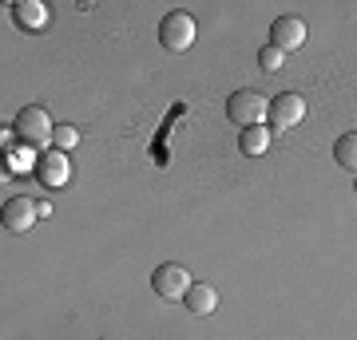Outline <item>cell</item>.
<instances>
[{"label": "cell", "mask_w": 357, "mask_h": 340, "mask_svg": "<svg viewBox=\"0 0 357 340\" xmlns=\"http://www.w3.org/2000/svg\"><path fill=\"white\" fill-rule=\"evenodd\" d=\"M16 139L24 143V147H32V151H52V135H56V123H52V115L40 107V103H32V107H24V111L16 115Z\"/></svg>", "instance_id": "cell-1"}, {"label": "cell", "mask_w": 357, "mask_h": 340, "mask_svg": "<svg viewBox=\"0 0 357 340\" xmlns=\"http://www.w3.org/2000/svg\"><path fill=\"white\" fill-rule=\"evenodd\" d=\"M195 36H199V24H195L191 13H167L163 20H159V44H163L167 51H191Z\"/></svg>", "instance_id": "cell-2"}, {"label": "cell", "mask_w": 357, "mask_h": 340, "mask_svg": "<svg viewBox=\"0 0 357 340\" xmlns=\"http://www.w3.org/2000/svg\"><path fill=\"white\" fill-rule=\"evenodd\" d=\"M227 115H230L238 127H243V131H246V127H262V123L270 119V99H262L258 91L243 88V91H234V95H230Z\"/></svg>", "instance_id": "cell-3"}, {"label": "cell", "mask_w": 357, "mask_h": 340, "mask_svg": "<svg viewBox=\"0 0 357 340\" xmlns=\"http://www.w3.org/2000/svg\"><path fill=\"white\" fill-rule=\"evenodd\" d=\"M191 285H195V277L187 273V265H178V261H163L151 273V289H155V297H163V301H183Z\"/></svg>", "instance_id": "cell-4"}, {"label": "cell", "mask_w": 357, "mask_h": 340, "mask_svg": "<svg viewBox=\"0 0 357 340\" xmlns=\"http://www.w3.org/2000/svg\"><path fill=\"white\" fill-rule=\"evenodd\" d=\"M302 119H306V99H302L298 91H282V95L270 99V119H266L270 131H290V127H298Z\"/></svg>", "instance_id": "cell-5"}, {"label": "cell", "mask_w": 357, "mask_h": 340, "mask_svg": "<svg viewBox=\"0 0 357 340\" xmlns=\"http://www.w3.org/2000/svg\"><path fill=\"white\" fill-rule=\"evenodd\" d=\"M36 182L48 190H64L68 182H72V159H68L64 151H44L36 159Z\"/></svg>", "instance_id": "cell-6"}, {"label": "cell", "mask_w": 357, "mask_h": 340, "mask_svg": "<svg viewBox=\"0 0 357 340\" xmlns=\"http://www.w3.org/2000/svg\"><path fill=\"white\" fill-rule=\"evenodd\" d=\"M40 218H44V206H36L28 194H16V198L4 202V229L8 234H28Z\"/></svg>", "instance_id": "cell-7"}, {"label": "cell", "mask_w": 357, "mask_h": 340, "mask_svg": "<svg viewBox=\"0 0 357 340\" xmlns=\"http://www.w3.org/2000/svg\"><path fill=\"white\" fill-rule=\"evenodd\" d=\"M270 44L278 51H298L306 44V24H302L298 16H278V20L270 24Z\"/></svg>", "instance_id": "cell-8"}, {"label": "cell", "mask_w": 357, "mask_h": 340, "mask_svg": "<svg viewBox=\"0 0 357 340\" xmlns=\"http://www.w3.org/2000/svg\"><path fill=\"white\" fill-rule=\"evenodd\" d=\"M13 20L20 32H44L52 24V13H48V4H40V0H16Z\"/></svg>", "instance_id": "cell-9"}, {"label": "cell", "mask_w": 357, "mask_h": 340, "mask_svg": "<svg viewBox=\"0 0 357 340\" xmlns=\"http://www.w3.org/2000/svg\"><path fill=\"white\" fill-rule=\"evenodd\" d=\"M183 305H187L195 316H211L218 309V289L206 285V281H195L191 289H187V297H183Z\"/></svg>", "instance_id": "cell-10"}, {"label": "cell", "mask_w": 357, "mask_h": 340, "mask_svg": "<svg viewBox=\"0 0 357 340\" xmlns=\"http://www.w3.org/2000/svg\"><path fill=\"white\" fill-rule=\"evenodd\" d=\"M270 139H274V135H270L266 123L262 127H246L243 135H238V151L250 154V159H262V154L270 151Z\"/></svg>", "instance_id": "cell-11"}, {"label": "cell", "mask_w": 357, "mask_h": 340, "mask_svg": "<svg viewBox=\"0 0 357 340\" xmlns=\"http://www.w3.org/2000/svg\"><path fill=\"white\" fill-rule=\"evenodd\" d=\"M333 159H337L342 170H349L357 178V131H349V135H342V139L333 143Z\"/></svg>", "instance_id": "cell-12"}, {"label": "cell", "mask_w": 357, "mask_h": 340, "mask_svg": "<svg viewBox=\"0 0 357 340\" xmlns=\"http://www.w3.org/2000/svg\"><path fill=\"white\" fill-rule=\"evenodd\" d=\"M79 143V127H72V123H56V135H52V151H72Z\"/></svg>", "instance_id": "cell-13"}, {"label": "cell", "mask_w": 357, "mask_h": 340, "mask_svg": "<svg viewBox=\"0 0 357 340\" xmlns=\"http://www.w3.org/2000/svg\"><path fill=\"white\" fill-rule=\"evenodd\" d=\"M282 63H286V51H278L274 44H266V48L258 51V67L262 72H282Z\"/></svg>", "instance_id": "cell-14"}, {"label": "cell", "mask_w": 357, "mask_h": 340, "mask_svg": "<svg viewBox=\"0 0 357 340\" xmlns=\"http://www.w3.org/2000/svg\"><path fill=\"white\" fill-rule=\"evenodd\" d=\"M354 190H357V182H354Z\"/></svg>", "instance_id": "cell-15"}]
</instances>
